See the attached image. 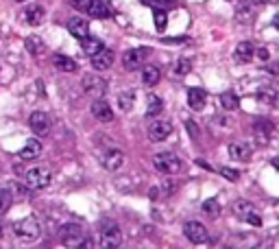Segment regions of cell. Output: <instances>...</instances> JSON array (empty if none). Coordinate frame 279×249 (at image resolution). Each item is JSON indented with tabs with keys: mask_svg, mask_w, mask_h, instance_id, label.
<instances>
[{
	"mask_svg": "<svg viewBox=\"0 0 279 249\" xmlns=\"http://www.w3.org/2000/svg\"><path fill=\"white\" fill-rule=\"evenodd\" d=\"M59 238H62V245L65 247H81V249L92 247V241L85 236L83 227L79 223H65V225H62Z\"/></svg>",
	"mask_w": 279,
	"mask_h": 249,
	"instance_id": "obj_1",
	"label": "cell"
},
{
	"mask_svg": "<svg viewBox=\"0 0 279 249\" xmlns=\"http://www.w3.org/2000/svg\"><path fill=\"white\" fill-rule=\"evenodd\" d=\"M13 234L24 243H33L42 236V225L35 216H27V218H20V221L13 223Z\"/></svg>",
	"mask_w": 279,
	"mask_h": 249,
	"instance_id": "obj_2",
	"label": "cell"
},
{
	"mask_svg": "<svg viewBox=\"0 0 279 249\" xmlns=\"http://www.w3.org/2000/svg\"><path fill=\"white\" fill-rule=\"evenodd\" d=\"M100 245L105 249H116L123 245V230L111 218H103L100 221Z\"/></svg>",
	"mask_w": 279,
	"mask_h": 249,
	"instance_id": "obj_3",
	"label": "cell"
},
{
	"mask_svg": "<svg viewBox=\"0 0 279 249\" xmlns=\"http://www.w3.org/2000/svg\"><path fill=\"white\" fill-rule=\"evenodd\" d=\"M153 166H155L157 173H164V175H175V173L181 171V160L175 153L164 151V153H159V155L153 157Z\"/></svg>",
	"mask_w": 279,
	"mask_h": 249,
	"instance_id": "obj_4",
	"label": "cell"
},
{
	"mask_svg": "<svg viewBox=\"0 0 279 249\" xmlns=\"http://www.w3.org/2000/svg\"><path fill=\"white\" fill-rule=\"evenodd\" d=\"M184 234H186L187 241L194 243V245H205V243H210V232H207V227L199 221H187L184 225Z\"/></svg>",
	"mask_w": 279,
	"mask_h": 249,
	"instance_id": "obj_5",
	"label": "cell"
},
{
	"mask_svg": "<svg viewBox=\"0 0 279 249\" xmlns=\"http://www.w3.org/2000/svg\"><path fill=\"white\" fill-rule=\"evenodd\" d=\"M27 184L31 188H37V190L46 188L50 184V171L46 169V166H35V169H29L27 171Z\"/></svg>",
	"mask_w": 279,
	"mask_h": 249,
	"instance_id": "obj_6",
	"label": "cell"
},
{
	"mask_svg": "<svg viewBox=\"0 0 279 249\" xmlns=\"http://www.w3.org/2000/svg\"><path fill=\"white\" fill-rule=\"evenodd\" d=\"M233 210H236V214L240 216V218H245L247 223H251L253 227H262V216L257 214L255 208H253L248 201H236Z\"/></svg>",
	"mask_w": 279,
	"mask_h": 249,
	"instance_id": "obj_7",
	"label": "cell"
},
{
	"mask_svg": "<svg viewBox=\"0 0 279 249\" xmlns=\"http://www.w3.org/2000/svg\"><path fill=\"white\" fill-rule=\"evenodd\" d=\"M100 164H103L107 171H111V173L118 171L120 166L124 164V153L120 149H116V146H114V149H105L103 153H100Z\"/></svg>",
	"mask_w": 279,
	"mask_h": 249,
	"instance_id": "obj_8",
	"label": "cell"
},
{
	"mask_svg": "<svg viewBox=\"0 0 279 249\" xmlns=\"http://www.w3.org/2000/svg\"><path fill=\"white\" fill-rule=\"evenodd\" d=\"M151 55L149 48H131L123 55V64L126 70H138L140 64H144V59Z\"/></svg>",
	"mask_w": 279,
	"mask_h": 249,
	"instance_id": "obj_9",
	"label": "cell"
},
{
	"mask_svg": "<svg viewBox=\"0 0 279 249\" xmlns=\"http://www.w3.org/2000/svg\"><path fill=\"white\" fill-rule=\"evenodd\" d=\"M83 90L90 96H94V99H100V96H105V92H107V81L96 77V74H88L83 79Z\"/></svg>",
	"mask_w": 279,
	"mask_h": 249,
	"instance_id": "obj_10",
	"label": "cell"
},
{
	"mask_svg": "<svg viewBox=\"0 0 279 249\" xmlns=\"http://www.w3.org/2000/svg\"><path fill=\"white\" fill-rule=\"evenodd\" d=\"M172 134V125L168 120H153L149 125V138L153 142H164Z\"/></svg>",
	"mask_w": 279,
	"mask_h": 249,
	"instance_id": "obj_11",
	"label": "cell"
},
{
	"mask_svg": "<svg viewBox=\"0 0 279 249\" xmlns=\"http://www.w3.org/2000/svg\"><path fill=\"white\" fill-rule=\"evenodd\" d=\"M92 116L96 120H100V123H111L114 120V111H111V107H109V103L107 101L100 96V99H94L92 101Z\"/></svg>",
	"mask_w": 279,
	"mask_h": 249,
	"instance_id": "obj_12",
	"label": "cell"
},
{
	"mask_svg": "<svg viewBox=\"0 0 279 249\" xmlns=\"http://www.w3.org/2000/svg\"><path fill=\"white\" fill-rule=\"evenodd\" d=\"M85 13H88L90 18L105 20V18H111V16H114V9H111V4L105 2V0H90V4H88V9H85Z\"/></svg>",
	"mask_w": 279,
	"mask_h": 249,
	"instance_id": "obj_13",
	"label": "cell"
},
{
	"mask_svg": "<svg viewBox=\"0 0 279 249\" xmlns=\"http://www.w3.org/2000/svg\"><path fill=\"white\" fill-rule=\"evenodd\" d=\"M29 125H31L33 134H37V136H48V131H50V118L44 111H33L29 116Z\"/></svg>",
	"mask_w": 279,
	"mask_h": 249,
	"instance_id": "obj_14",
	"label": "cell"
},
{
	"mask_svg": "<svg viewBox=\"0 0 279 249\" xmlns=\"http://www.w3.org/2000/svg\"><path fill=\"white\" fill-rule=\"evenodd\" d=\"M114 59H116L114 50H109V48L103 46L98 53L92 55V66H94V70H107V68L114 66Z\"/></svg>",
	"mask_w": 279,
	"mask_h": 249,
	"instance_id": "obj_15",
	"label": "cell"
},
{
	"mask_svg": "<svg viewBox=\"0 0 279 249\" xmlns=\"http://www.w3.org/2000/svg\"><path fill=\"white\" fill-rule=\"evenodd\" d=\"M68 31L70 35H74L77 39H83V37H88L90 35V27H88V20H83V18H70L68 20Z\"/></svg>",
	"mask_w": 279,
	"mask_h": 249,
	"instance_id": "obj_16",
	"label": "cell"
},
{
	"mask_svg": "<svg viewBox=\"0 0 279 249\" xmlns=\"http://www.w3.org/2000/svg\"><path fill=\"white\" fill-rule=\"evenodd\" d=\"M207 103V94L203 92L201 88H190L187 90V105H190L194 111H201Z\"/></svg>",
	"mask_w": 279,
	"mask_h": 249,
	"instance_id": "obj_17",
	"label": "cell"
},
{
	"mask_svg": "<svg viewBox=\"0 0 279 249\" xmlns=\"http://www.w3.org/2000/svg\"><path fill=\"white\" fill-rule=\"evenodd\" d=\"M253 55H255V50H253V44L251 42H240L236 46V53H233V59H236L238 64H248L253 59Z\"/></svg>",
	"mask_w": 279,
	"mask_h": 249,
	"instance_id": "obj_18",
	"label": "cell"
},
{
	"mask_svg": "<svg viewBox=\"0 0 279 249\" xmlns=\"http://www.w3.org/2000/svg\"><path fill=\"white\" fill-rule=\"evenodd\" d=\"M53 66L57 70H62V72H77V62H74L72 57H68V55H53Z\"/></svg>",
	"mask_w": 279,
	"mask_h": 249,
	"instance_id": "obj_19",
	"label": "cell"
},
{
	"mask_svg": "<svg viewBox=\"0 0 279 249\" xmlns=\"http://www.w3.org/2000/svg\"><path fill=\"white\" fill-rule=\"evenodd\" d=\"M42 155V142L39 140H29L27 144L22 146V151H20V160H35V157Z\"/></svg>",
	"mask_w": 279,
	"mask_h": 249,
	"instance_id": "obj_20",
	"label": "cell"
},
{
	"mask_svg": "<svg viewBox=\"0 0 279 249\" xmlns=\"http://www.w3.org/2000/svg\"><path fill=\"white\" fill-rule=\"evenodd\" d=\"M159 79H161V72H159V68L153 64H146L144 68H142V81H144V85H157L159 83Z\"/></svg>",
	"mask_w": 279,
	"mask_h": 249,
	"instance_id": "obj_21",
	"label": "cell"
},
{
	"mask_svg": "<svg viewBox=\"0 0 279 249\" xmlns=\"http://www.w3.org/2000/svg\"><path fill=\"white\" fill-rule=\"evenodd\" d=\"M253 131H255V138L260 144H268V140H271V134H273V127L266 123V120H257L255 127H253Z\"/></svg>",
	"mask_w": 279,
	"mask_h": 249,
	"instance_id": "obj_22",
	"label": "cell"
},
{
	"mask_svg": "<svg viewBox=\"0 0 279 249\" xmlns=\"http://www.w3.org/2000/svg\"><path fill=\"white\" fill-rule=\"evenodd\" d=\"M229 157L236 162H245L251 157V153H248V146L242 144V142H231L229 144Z\"/></svg>",
	"mask_w": 279,
	"mask_h": 249,
	"instance_id": "obj_23",
	"label": "cell"
},
{
	"mask_svg": "<svg viewBox=\"0 0 279 249\" xmlns=\"http://www.w3.org/2000/svg\"><path fill=\"white\" fill-rule=\"evenodd\" d=\"M44 18H46V11H44L42 4H33V7L27 9V20L31 27H37V24L44 22Z\"/></svg>",
	"mask_w": 279,
	"mask_h": 249,
	"instance_id": "obj_24",
	"label": "cell"
},
{
	"mask_svg": "<svg viewBox=\"0 0 279 249\" xmlns=\"http://www.w3.org/2000/svg\"><path fill=\"white\" fill-rule=\"evenodd\" d=\"M146 118H155L157 114H159L161 109H164V103H161V99L159 96H155V94H149V99H146Z\"/></svg>",
	"mask_w": 279,
	"mask_h": 249,
	"instance_id": "obj_25",
	"label": "cell"
},
{
	"mask_svg": "<svg viewBox=\"0 0 279 249\" xmlns=\"http://www.w3.org/2000/svg\"><path fill=\"white\" fill-rule=\"evenodd\" d=\"M81 42H83V53L90 55V57L103 48V42H100V39H96V37H90V35H88V37H83Z\"/></svg>",
	"mask_w": 279,
	"mask_h": 249,
	"instance_id": "obj_26",
	"label": "cell"
},
{
	"mask_svg": "<svg viewBox=\"0 0 279 249\" xmlns=\"http://www.w3.org/2000/svg\"><path fill=\"white\" fill-rule=\"evenodd\" d=\"M220 105H222V107H225L227 111H233V109L240 107V101H238V96L233 94V92H222V94H220Z\"/></svg>",
	"mask_w": 279,
	"mask_h": 249,
	"instance_id": "obj_27",
	"label": "cell"
},
{
	"mask_svg": "<svg viewBox=\"0 0 279 249\" xmlns=\"http://www.w3.org/2000/svg\"><path fill=\"white\" fill-rule=\"evenodd\" d=\"M24 46H27V50L31 55H39L44 50V42H42V37H37V35H29Z\"/></svg>",
	"mask_w": 279,
	"mask_h": 249,
	"instance_id": "obj_28",
	"label": "cell"
},
{
	"mask_svg": "<svg viewBox=\"0 0 279 249\" xmlns=\"http://www.w3.org/2000/svg\"><path fill=\"white\" fill-rule=\"evenodd\" d=\"M236 20L238 22H253V11H251V4H247V2H242L240 7H238V11H236Z\"/></svg>",
	"mask_w": 279,
	"mask_h": 249,
	"instance_id": "obj_29",
	"label": "cell"
},
{
	"mask_svg": "<svg viewBox=\"0 0 279 249\" xmlns=\"http://www.w3.org/2000/svg\"><path fill=\"white\" fill-rule=\"evenodd\" d=\"M11 203H13V195L7 190V188H0V216H2L4 212H9Z\"/></svg>",
	"mask_w": 279,
	"mask_h": 249,
	"instance_id": "obj_30",
	"label": "cell"
},
{
	"mask_svg": "<svg viewBox=\"0 0 279 249\" xmlns=\"http://www.w3.org/2000/svg\"><path fill=\"white\" fill-rule=\"evenodd\" d=\"M257 99L264 101V103H268V105H275L277 103V92L273 88H260L257 90Z\"/></svg>",
	"mask_w": 279,
	"mask_h": 249,
	"instance_id": "obj_31",
	"label": "cell"
},
{
	"mask_svg": "<svg viewBox=\"0 0 279 249\" xmlns=\"http://www.w3.org/2000/svg\"><path fill=\"white\" fill-rule=\"evenodd\" d=\"M118 107L123 111H129L133 107V92H120L118 94Z\"/></svg>",
	"mask_w": 279,
	"mask_h": 249,
	"instance_id": "obj_32",
	"label": "cell"
},
{
	"mask_svg": "<svg viewBox=\"0 0 279 249\" xmlns=\"http://www.w3.org/2000/svg\"><path fill=\"white\" fill-rule=\"evenodd\" d=\"M203 212L210 216H218V212H220V206H218L216 199H207L205 203H203Z\"/></svg>",
	"mask_w": 279,
	"mask_h": 249,
	"instance_id": "obj_33",
	"label": "cell"
},
{
	"mask_svg": "<svg viewBox=\"0 0 279 249\" xmlns=\"http://www.w3.org/2000/svg\"><path fill=\"white\" fill-rule=\"evenodd\" d=\"M153 20H155L157 31H164V29H166V22H168V18H166V11H161V9H155Z\"/></svg>",
	"mask_w": 279,
	"mask_h": 249,
	"instance_id": "obj_34",
	"label": "cell"
},
{
	"mask_svg": "<svg viewBox=\"0 0 279 249\" xmlns=\"http://www.w3.org/2000/svg\"><path fill=\"white\" fill-rule=\"evenodd\" d=\"M190 70H192V64L187 62V59H179V62L175 64V74H181V77H184Z\"/></svg>",
	"mask_w": 279,
	"mask_h": 249,
	"instance_id": "obj_35",
	"label": "cell"
},
{
	"mask_svg": "<svg viewBox=\"0 0 279 249\" xmlns=\"http://www.w3.org/2000/svg\"><path fill=\"white\" fill-rule=\"evenodd\" d=\"M70 2H72V7L77 9V11H85L88 4H90V0H70Z\"/></svg>",
	"mask_w": 279,
	"mask_h": 249,
	"instance_id": "obj_36",
	"label": "cell"
},
{
	"mask_svg": "<svg viewBox=\"0 0 279 249\" xmlns=\"http://www.w3.org/2000/svg\"><path fill=\"white\" fill-rule=\"evenodd\" d=\"M220 175L227 177V179H231V181H238V177H240L236 171H229V169H220Z\"/></svg>",
	"mask_w": 279,
	"mask_h": 249,
	"instance_id": "obj_37",
	"label": "cell"
},
{
	"mask_svg": "<svg viewBox=\"0 0 279 249\" xmlns=\"http://www.w3.org/2000/svg\"><path fill=\"white\" fill-rule=\"evenodd\" d=\"M186 127H187V131H190V136H192V138H199V127H196V123H192V120H187Z\"/></svg>",
	"mask_w": 279,
	"mask_h": 249,
	"instance_id": "obj_38",
	"label": "cell"
},
{
	"mask_svg": "<svg viewBox=\"0 0 279 249\" xmlns=\"http://www.w3.org/2000/svg\"><path fill=\"white\" fill-rule=\"evenodd\" d=\"M257 57H260V62H268V57H271V53H268L266 48H257Z\"/></svg>",
	"mask_w": 279,
	"mask_h": 249,
	"instance_id": "obj_39",
	"label": "cell"
},
{
	"mask_svg": "<svg viewBox=\"0 0 279 249\" xmlns=\"http://www.w3.org/2000/svg\"><path fill=\"white\" fill-rule=\"evenodd\" d=\"M157 4H161V7H172L175 0H157Z\"/></svg>",
	"mask_w": 279,
	"mask_h": 249,
	"instance_id": "obj_40",
	"label": "cell"
},
{
	"mask_svg": "<svg viewBox=\"0 0 279 249\" xmlns=\"http://www.w3.org/2000/svg\"><path fill=\"white\" fill-rule=\"evenodd\" d=\"M255 2H257V4H264V2H268V0H255Z\"/></svg>",
	"mask_w": 279,
	"mask_h": 249,
	"instance_id": "obj_41",
	"label": "cell"
},
{
	"mask_svg": "<svg viewBox=\"0 0 279 249\" xmlns=\"http://www.w3.org/2000/svg\"><path fill=\"white\" fill-rule=\"evenodd\" d=\"M13 2H24V0H13Z\"/></svg>",
	"mask_w": 279,
	"mask_h": 249,
	"instance_id": "obj_42",
	"label": "cell"
}]
</instances>
